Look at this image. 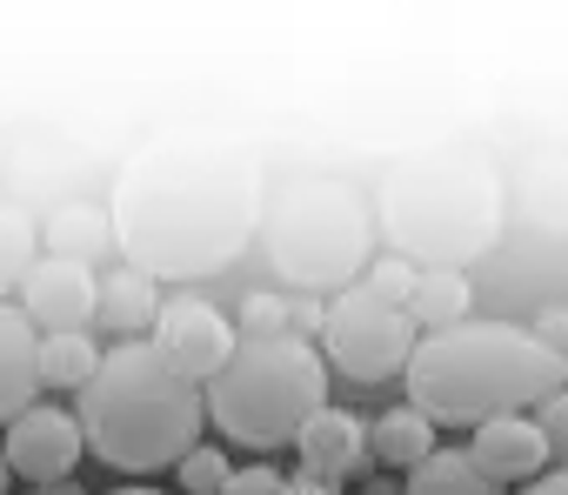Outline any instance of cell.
Listing matches in <instances>:
<instances>
[{"label":"cell","instance_id":"6da1fadb","mask_svg":"<svg viewBox=\"0 0 568 495\" xmlns=\"http://www.w3.org/2000/svg\"><path fill=\"white\" fill-rule=\"evenodd\" d=\"M114 241L134 275H221L261 228V154L234 128H168L114 181Z\"/></svg>","mask_w":568,"mask_h":495},{"label":"cell","instance_id":"5b68a950","mask_svg":"<svg viewBox=\"0 0 568 495\" xmlns=\"http://www.w3.org/2000/svg\"><path fill=\"white\" fill-rule=\"evenodd\" d=\"M267 234V262L274 275H288L302 295H342L368 275V248H375V214L368 201L335 181V174H302L261 208Z\"/></svg>","mask_w":568,"mask_h":495},{"label":"cell","instance_id":"e0dca14e","mask_svg":"<svg viewBox=\"0 0 568 495\" xmlns=\"http://www.w3.org/2000/svg\"><path fill=\"white\" fill-rule=\"evenodd\" d=\"M368 455L388 462V468H422L435 455V422L415 415V408H388L368 422Z\"/></svg>","mask_w":568,"mask_h":495},{"label":"cell","instance_id":"7402d4cb","mask_svg":"<svg viewBox=\"0 0 568 495\" xmlns=\"http://www.w3.org/2000/svg\"><path fill=\"white\" fill-rule=\"evenodd\" d=\"M174 475H181V495H221V482H227L234 468H227V455H221L214 442H201V448H187V455L174 462Z\"/></svg>","mask_w":568,"mask_h":495},{"label":"cell","instance_id":"603a6c76","mask_svg":"<svg viewBox=\"0 0 568 495\" xmlns=\"http://www.w3.org/2000/svg\"><path fill=\"white\" fill-rule=\"evenodd\" d=\"M415 262H402V255H382V262H368V275H362V289L375 295V302H388V309H408V295H415Z\"/></svg>","mask_w":568,"mask_h":495},{"label":"cell","instance_id":"2e32d148","mask_svg":"<svg viewBox=\"0 0 568 495\" xmlns=\"http://www.w3.org/2000/svg\"><path fill=\"white\" fill-rule=\"evenodd\" d=\"M468 302H475V289H468L462 269H428V275H415L408 322L428 329V335H442V329H462L468 322Z\"/></svg>","mask_w":568,"mask_h":495},{"label":"cell","instance_id":"52a82bcc","mask_svg":"<svg viewBox=\"0 0 568 495\" xmlns=\"http://www.w3.org/2000/svg\"><path fill=\"white\" fill-rule=\"evenodd\" d=\"M415 322H408V309H388V302H375L362 282L355 289H342L335 302H328V322H322V362H335L348 382H388V375H402L408 368V355H415Z\"/></svg>","mask_w":568,"mask_h":495},{"label":"cell","instance_id":"4316f807","mask_svg":"<svg viewBox=\"0 0 568 495\" xmlns=\"http://www.w3.org/2000/svg\"><path fill=\"white\" fill-rule=\"evenodd\" d=\"M515 495H568V468H555V475H535L528 488H515Z\"/></svg>","mask_w":568,"mask_h":495},{"label":"cell","instance_id":"9c48e42d","mask_svg":"<svg viewBox=\"0 0 568 495\" xmlns=\"http://www.w3.org/2000/svg\"><path fill=\"white\" fill-rule=\"evenodd\" d=\"M81 422L68 408H48L34 402L28 415L8 422V442H0V455H8V475L48 488V482H74V462H81Z\"/></svg>","mask_w":568,"mask_h":495},{"label":"cell","instance_id":"5bb4252c","mask_svg":"<svg viewBox=\"0 0 568 495\" xmlns=\"http://www.w3.org/2000/svg\"><path fill=\"white\" fill-rule=\"evenodd\" d=\"M161 282H148V275H134V269H121V275H101V302H94V322H108L121 342H148V329H154V315H161Z\"/></svg>","mask_w":568,"mask_h":495},{"label":"cell","instance_id":"d4e9b609","mask_svg":"<svg viewBox=\"0 0 568 495\" xmlns=\"http://www.w3.org/2000/svg\"><path fill=\"white\" fill-rule=\"evenodd\" d=\"M535 428L548 435V455H561V462H568V388H555V395L535 408Z\"/></svg>","mask_w":568,"mask_h":495},{"label":"cell","instance_id":"9a60e30c","mask_svg":"<svg viewBox=\"0 0 568 495\" xmlns=\"http://www.w3.org/2000/svg\"><path fill=\"white\" fill-rule=\"evenodd\" d=\"M114 241V221H108V208H94V201H61L54 214H48V255H61V262H81V269H94V255Z\"/></svg>","mask_w":568,"mask_h":495},{"label":"cell","instance_id":"cb8c5ba5","mask_svg":"<svg viewBox=\"0 0 568 495\" xmlns=\"http://www.w3.org/2000/svg\"><path fill=\"white\" fill-rule=\"evenodd\" d=\"M221 495H288V475L267 468V462H247V468H234L221 482Z\"/></svg>","mask_w":568,"mask_h":495},{"label":"cell","instance_id":"44dd1931","mask_svg":"<svg viewBox=\"0 0 568 495\" xmlns=\"http://www.w3.org/2000/svg\"><path fill=\"white\" fill-rule=\"evenodd\" d=\"M241 342H288V295H247L241 302V322H234Z\"/></svg>","mask_w":568,"mask_h":495},{"label":"cell","instance_id":"4fadbf2b","mask_svg":"<svg viewBox=\"0 0 568 495\" xmlns=\"http://www.w3.org/2000/svg\"><path fill=\"white\" fill-rule=\"evenodd\" d=\"M34 348H41L34 322H28L14 302H0V428H8L14 415H28V408H34V395H41Z\"/></svg>","mask_w":568,"mask_h":495},{"label":"cell","instance_id":"4dcf8cb0","mask_svg":"<svg viewBox=\"0 0 568 495\" xmlns=\"http://www.w3.org/2000/svg\"><path fill=\"white\" fill-rule=\"evenodd\" d=\"M8 482H14V475H8V455H0V495H8Z\"/></svg>","mask_w":568,"mask_h":495},{"label":"cell","instance_id":"8fae6325","mask_svg":"<svg viewBox=\"0 0 568 495\" xmlns=\"http://www.w3.org/2000/svg\"><path fill=\"white\" fill-rule=\"evenodd\" d=\"M295 455H302V475L342 488V482L362 475V462H368V422H362L355 408H335V402H328V408H315V415L302 422Z\"/></svg>","mask_w":568,"mask_h":495},{"label":"cell","instance_id":"7a4b0ae2","mask_svg":"<svg viewBox=\"0 0 568 495\" xmlns=\"http://www.w3.org/2000/svg\"><path fill=\"white\" fill-rule=\"evenodd\" d=\"M402 375H408V408L415 415L455 422V428H481L495 415L541 408L568 382V362L555 348H541L528 329L462 322V329L422 335Z\"/></svg>","mask_w":568,"mask_h":495},{"label":"cell","instance_id":"8992f818","mask_svg":"<svg viewBox=\"0 0 568 495\" xmlns=\"http://www.w3.org/2000/svg\"><path fill=\"white\" fill-rule=\"evenodd\" d=\"M207 415L241 448H288L315 408H328V362L308 342H234L227 368L207 382Z\"/></svg>","mask_w":568,"mask_h":495},{"label":"cell","instance_id":"f546056e","mask_svg":"<svg viewBox=\"0 0 568 495\" xmlns=\"http://www.w3.org/2000/svg\"><path fill=\"white\" fill-rule=\"evenodd\" d=\"M362 495H402V488H395V475H382V482H368Z\"/></svg>","mask_w":568,"mask_h":495},{"label":"cell","instance_id":"d6986e66","mask_svg":"<svg viewBox=\"0 0 568 495\" xmlns=\"http://www.w3.org/2000/svg\"><path fill=\"white\" fill-rule=\"evenodd\" d=\"M94 368H101L94 335H41V348H34V375H41V388H88Z\"/></svg>","mask_w":568,"mask_h":495},{"label":"cell","instance_id":"ac0fdd59","mask_svg":"<svg viewBox=\"0 0 568 495\" xmlns=\"http://www.w3.org/2000/svg\"><path fill=\"white\" fill-rule=\"evenodd\" d=\"M402 495H501V488L468 462V448H435L422 468H408Z\"/></svg>","mask_w":568,"mask_h":495},{"label":"cell","instance_id":"f1b7e54d","mask_svg":"<svg viewBox=\"0 0 568 495\" xmlns=\"http://www.w3.org/2000/svg\"><path fill=\"white\" fill-rule=\"evenodd\" d=\"M34 495H88L81 482H48V488H34Z\"/></svg>","mask_w":568,"mask_h":495},{"label":"cell","instance_id":"484cf974","mask_svg":"<svg viewBox=\"0 0 568 495\" xmlns=\"http://www.w3.org/2000/svg\"><path fill=\"white\" fill-rule=\"evenodd\" d=\"M528 335H535V342H541V348H555V355H561V362H568V309H541V315H535V329H528Z\"/></svg>","mask_w":568,"mask_h":495},{"label":"cell","instance_id":"3957f363","mask_svg":"<svg viewBox=\"0 0 568 495\" xmlns=\"http://www.w3.org/2000/svg\"><path fill=\"white\" fill-rule=\"evenodd\" d=\"M74 422H81V442L108 468L154 475V468H174L187 448H201L207 402L148 342H114V348H101V368L81 388Z\"/></svg>","mask_w":568,"mask_h":495},{"label":"cell","instance_id":"30bf717a","mask_svg":"<svg viewBox=\"0 0 568 495\" xmlns=\"http://www.w3.org/2000/svg\"><path fill=\"white\" fill-rule=\"evenodd\" d=\"M94 302H101V275H94V269L61 262V255H41V262L28 269L14 309L34 322V335H88Z\"/></svg>","mask_w":568,"mask_h":495},{"label":"cell","instance_id":"ba28073f","mask_svg":"<svg viewBox=\"0 0 568 495\" xmlns=\"http://www.w3.org/2000/svg\"><path fill=\"white\" fill-rule=\"evenodd\" d=\"M148 348L181 375V382H214L221 368H227V355H234V322L214 309V302H201V295H168L161 302V315H154V329H148Z\"/></svg>","mask_w":568,"mask_h":495},{"label":"cell","instance_id":"7c38bea8","mask_svg":"<svg viewBox=\"0 0 568 495\" xmlns=\"http://www.w3.org/2000/svg\"><path fill=\"white\" fill-rule=\"evenodd\" d=\"M468 462L501 488V482H535V475H548L555 455H548V435L535 428V415H495V422L475 428Z\"/></svg>","mask_w":568,"mask_h":495},{"label":"cell","instance_id":"277c9868","mask_svg":"<svg viewBox=\"0 0 568 495\" xmlns=\"http://www.w3.org/2000/svg\"><path fill=\"white\" fill-rule=\"evenodd\" d=\"M382 228H388L402 262L462 269L501 228V181L475 154L402 161L382 181Z\"/></svg>","mask_w":568,"mask_h":495},{"label":"cell","instance_id":"83f0119b","mask_svg":"<svg viewBox=\"0 0 568 495\" xmlns=\"http://www.w3.org/2000/svg\"><path fill=\"white\" fill-rule=\"evenodd\" d=\"M288 495H335L328 482H315V475H288Z\"/></svg>","mask_w":568,"mask_h":495},{"label":"cell","instance_id":"1f68e13d","mask_svg":"<svg viewBox=\"0 0 568 495\" xmlns=\"http://www.w3.org/2000/svg\"><path fill=\"white\" fill-rule=\"evenodd\" d=\"M114 495H168V488H114Z\"/></svg>","mask_w":568,"mask_h":495},{"label":"cell","instance_id":"ffe728a7","mask_svg":"<svg viewBox=\"0 0 568 495\" xmlns=\"http://www.w3.org/2000/svg\"><path fill=\"white\" fill-rule=\"evenodd\" d=\"M34 248H41V234H34V221H28V208L0 201V295L28 282V269L41 262Z\"/></svg>","mask_w":568,"mask_h":495}]
</instances>
